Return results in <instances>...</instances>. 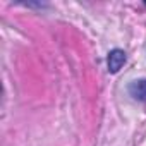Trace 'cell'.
I'll use <instances>...</instances> for the list:
<instances>
[{"instance_id": "6da1fadb", "label": "cell", "mask_w": 146, "mask_h": 146, "mask_svg": "<svg viewBox=\"0 0 146 146\" xmlns=\"http://www.w3.org/2000/svg\"><path fill=\"white\" fill-rule=\"evenodd\" d=\"M124 64H125V53L122 50L117 48L108 53V70L110 72H119Z\"/></svg>"}, {"instance_id": "7a4b0ae2", "label": "cell", "mask_w": 146, "mask_h": 146, "mask_svg": "<svg viewBox=\"0 0 146 146\" xmlns=\"http://www.w3.org/2000/svg\"><path fill=\"white\" fill-rule=\"evenodd\" d=\"M129 93L139 100V102H146V79H139V81H134L131 83L129 86Z\"/></svg>"}]
</instances>
